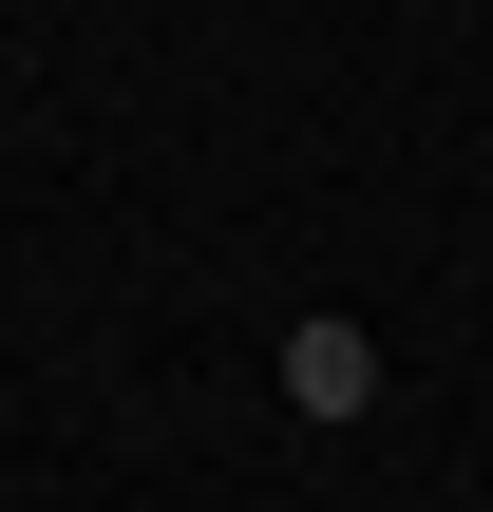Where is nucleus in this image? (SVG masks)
<instances>
[{"mask_svg": "<svg viewBox=\"0 0 493 512\" xmlns=\"http://www.w3.org/2000/svg\"><path fill=\"white\" fill-rule=\"evenodd\" d=\"M285 418H323V437L380 418V323H361V304H304V323H285Z\"/></svg>", "mask_w": 493, "mask_h": 512, "instance_id": "nucleus-1", "label": "nucleus"}]
</instances>
